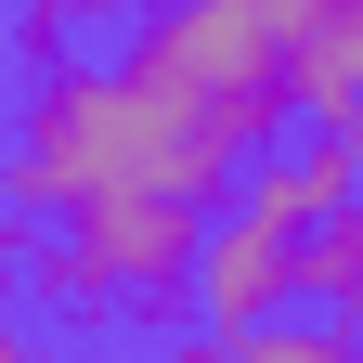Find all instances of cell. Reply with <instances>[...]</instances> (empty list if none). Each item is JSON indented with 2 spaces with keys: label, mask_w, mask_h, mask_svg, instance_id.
I'll use <instances>...</instances> for the list:
<instances>
[{
  "label": "cell",
  "mask_w": 363,
  "mask_h": 363,
  "mask_svg": "<svg viewBox=\"0 0 363 363\" xmlns=\"http://www.w3.org/2000/svg\"><path fill=\"white\" fill-rule=\"evenodd\" d=\"M272 311H298V234L220 195V208L195 220V272H182V325H195V337H247V325H272Z\"/></svg>",
  "instance_id": "cell-3"
},
{
  "label": "cell",
  "mask_w": 363,
  "mask_h": 363,
  "mask_svg": "<svg viewBox=\"0 0 363 363\" xmlns=\"http://www.w3.org/2000/svg\"><path fill=\"white\" fill-rule=\"evenodd\" d=\"M220 363H350V325H311V311H272L247 337H208Z\"/></svg>",
  "instance_id": "cell-6"
},
{
  "label": "cell",
  "mask_w": 363,
  "mask_h": 363,
  "mask_svg": "<svg viewBox=\"0 0 363 363\" xmlns=\"http://www.w3.org/2000/svg\"><path fill=\"white\" fill-rule=\"evenodd\" d=\"M350 298H363V208H337V220H311V234H298V311H311V325H337Z\"/></svg>",
  "instance_id": "cell-5"
},
{
  "label": "cell",
  "mask_w": 363,
  "mask_h": 363,
  "mask_svg": "<svg viewBox=\"0 0 363 363\" xmlns=\"http://www.w3.org/2000/svg\"><path fill=\"white\" fill-rule=\"evenodd\" d=\"M26 350V325H13V208H0V363Z\"/></svg>",
  "instance_id": "cell-9"
},
{
  "label": "cell",
  "mask_w": 363,
  "mask_h": 363,
  "mask_svg": "<svg viewBox=\"0 0 363 363\" xmlns=\"http://www.w3.org/2000/svg\"><path fill=\"white\" fill-rule=\"evenodd\" d=\"M247 182V143L182 91H143L91 52H52L13 78V130H0V208L13 220H65L91 195H169V208H220Z\"/></svg>",
  "instance_id": "cell-1"
},
{
  "label": "cell",
  "mask_w": 363,
  "mask_h": 363,
  "mask_svg": "<svg viewBox=\"0 0 363 363\" xmlns=\"http://www.w3.org/2000/svg\"><path fill=\"white\" fill-rule=\"evenodd\" d=\"M117 78L208 104V117L234 130L247 156H272V143L298 130V117H286V52L247 26V0H156V13L117 39Z\"/></svg>",
  "instance_id": "cell-2"
},
{
  "label": "cell",
  "mask_w": 363,
  "mask_h": 363,
  "mask_svg": "<svg viewBox=\"0 0 363 363\" xmlns=\"http://www.w3.org/2000/svg\"><path fill=\"white\" fill-rule=\"evenodd\" d=\"M350 182H363L350 130H286L272 156H247L234 208H259V220H286V234H311V220H337V208H350Z\"/></svg>",
  "instance_id": "cell-4"
},
{
  "label": "cell",
  "mask_w": 363,
  "mask_h": 363,
  "mask_svg": "<svg viewBox=\"0 0 363 363\" xmlns=\"http://www.w3.org/2000/svg\"><path fill=\"white\" fill-rule=\"evenodd\" d=\"M104 363H220L208 337H130V350H104Z\"/></svg>",
  "instance_id": "cell-8"
},
{
  "label": "cell",
  "mask_w": 363,
  "mask_h": 363,
  "mask_svg": "<svg viewBox=\"0 0 363 363\" xmlns=\"http://www.w3.org/2000/svg\"><path fill=\"white\" fill-rule=\"evenodd\" d=\"M13 363H65V350H13Z\"/></svg>",
  "instance_id": "cell-10"
},
{
  "label": "cell",
  "mask_w": 363,
  "mask_h": 363,
  "mask_svg": "<svg viewBox=\"0 0 363 363\" xmlns=\"http://www.w3.org/2000/svg\"><path fill=\"white\" fill-rule=\"evenodd\" d=\"M39 13H52V39L78 52V39H130V26L156 13V0H39Z\"/></svg>",
  "instance_id": "cell-7"
}]
</instances>
